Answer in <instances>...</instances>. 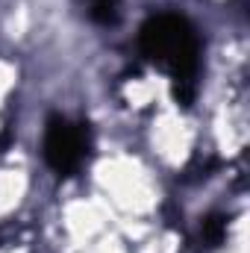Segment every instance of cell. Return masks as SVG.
<instances>
[{
	"mask_svg": "<svg viewBox=\"0 0 250 253\" xmlns=\"http://www.w3.org/2000/svg\"><path fill=\"white\" fill-rule=\"evenodd\" d=\"M88 18H91L94 24H103V27L115 24V21L121 18V0H91Z\"/></svg>",
	"mask_w": 250,
	"mask_h": 253,
	"instance_id": "obj_3",
	"label": "cell"
},
{
	"mask_svg": "<svg viewBox=\"0 0 250 253\" xmlns=\"http://www.w3.org/2000/svg\"><path fill=\"white\" fill-rule=\"evenodd\" d=\"M88 156V129L85 124H74L62 115H50L44 126V159L59 174L71 177Z\"/></svg>",
	"mask_w": 250,
	"mask_h": 253,
	"instance_id": "obj_2",
	"label": "cell"
},
{
	"mask_svg": "<svg viewBox=\"0 0 250 253\" xmlns=\"http://www.w3.org/2000/svg\"><path fill=\"white\" fill-rule=\"evenodd\" d=\"M200 236H203V242L209 248H218L224 242V236H227V218L224 215H209L203 221V227H200Z\"/></svg>",
	"mask_w": 250,
	"mask_h": 253,
	"instance_id": "obj_4",
	"label": "cell"
},
{
	"mask_svg": "<svg viewBox=\"0 0 250 253\" xmlns=\"http://www.w3.org/2000/svg\"><path fill=\"white\" fill-rule=\"evenodd\" d=\"M138 47L153 65L165 68L174 80L177 100L188 106L197 91L200 74V36L183 15L159 12L150 15L138 33Z\"/></svg>",
	"mask_w": 250,
	"mask_h": 253,
	"instance_id": "obj_1",
	"label": "cell"
}]
</instances>
